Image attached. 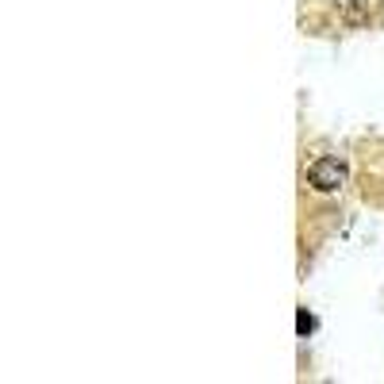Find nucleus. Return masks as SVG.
I'll list each match as a JSON object with an SVG mask.
<instances>
[{
    "instance_id": "f257e3e1",
    "label": "nucleus",
    "mask_w": 384,
    "mask_h": 384,
    "mask_svg": "<svg viewBox=\"0 0 384 384\" xmlns=\"http://www.w3.org/2000/svg\"><path fill=\"white\" fill-rule=\"evenodd\" d=\"M346 181H350V169L338 158H319V162H311V169H308V184L315 192H338Z\"/></svg>"
},
{
    "instance_id": "7ed1b4c3",
    "label": "nucleus",
    "mask_w": 384,
    "mask_h": 384,
    "mask_svg": "<svg viewBox=\"0 0 384 384\" xmlns=\"http://www.w3.org/2000/svg\"><path fill=\"white\" fill-rule=\"evenodd\" d=\"M296 331H300V334H311V331H315V319L308 315V308L296 311Z\"/></svg>"
},
{
    "instance_id": "f03ea898",
    "label": "nucleus",
    "mask_w": 384,
    "mask_h": 384,
    "mask_svg": "<svg viewBox=\"0 0 384 384\" xmlns=\"http://www.w3.org/2000/svg\"><path fill=\"white\" fill-rule=\"evenodd\" d=\"M334 16L346 27H365L369 16H373V0H338V4H334Z\"/></svg>"
}]
</instances>
